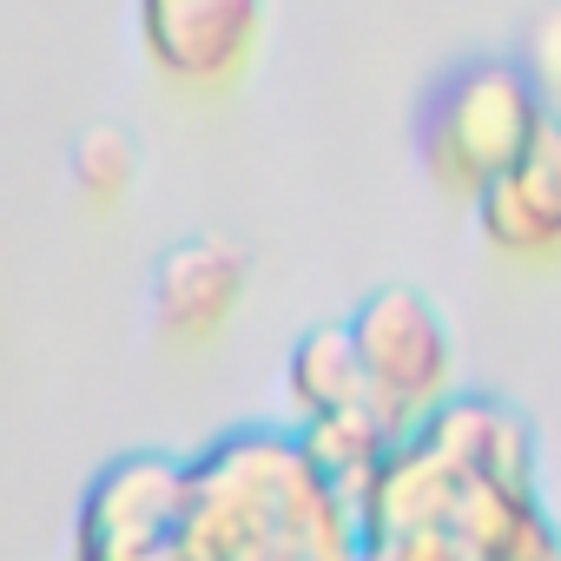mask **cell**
I'll list each match as a JSON object with an SVG mask.
<instances>
[{
	"label": "cell",
	"mask_w": 561,
	"mask_h": 561,
	"mask_svg": "<svg viewBox=\"0 0 561 561\" xmlns=\"http://www.w3.org/2000/svg\"><path fill=\"white\" fill-rule=\"evenodd\" d=\"M541 139H548L541 87L522 80L515 67H469V73H456L436 93L430 126H423L430 165L449 185H476V192H489L495 179L528 165Z\"/></svg>",
	"instance_id": "cell-1"
},
{
	"label": "cell",
	"mask_w": 561,
	"mask_h": 561,
	"mask_svg": "<svg viewBox=\"0 0 561 561\" xmlns=\"http://www.w3.org/2000/svg\"><path fill=\"white\" fill-rule=\"evenodd\" d=\"M351 344L364 364V383L383 403H430L449 383V331L436 318V305L410 285L370 291L351 318Z\"/></svg>",
	"instance_id": "cell-2"
},
{
	"label": "cell",
	"mask_w": 561,
	"mask_h": 561,
	"mask_svg": "<svg viewBox=\"0 0 561 561\" xmlns=\"http://www.w3.org/2000/svg\"><path fill=\"white\" fill-rule=\"evenodd\" d=\"M264 34V0H139V47L179 87H225Z\"/></svg>",
	"instance_id": "cell-3"
},
{
	"label": "cell",
	"mask_w": 561,
	"mask_h": 561,
	"mask_svg": "<svg viewBox=\"0 0 561 561\" xmlns=\"http://www.w3.org/2000/svg\"><path fill=\"white\" fill-rule=\"evenodd\" d=\"M251 285V257L225 238H185L152 271V324L179 344H205L231 324Z\"/></svg>",
	"instance_id": "cell-4"
},
{
	"label": "cell",
	"mask_w": 561,
	"mask_h": 561,
	"mask_svg": "<svg viewBox=\"0 0 561 561\" xmlns=\"http://www.w3.org/2000/svg\"><path fill=\"white\" fill-rule=\"evenodd\" d=\"M482 225L502 251L561 244V139H541L528 165H515L482 192Z\"/></svg>",
	"instance_id": "cell-5"
},
{
	"label": "cell",
	"mask_w": 561,
	"mask_h": 561,
	"mask_svg": "<svg viewBox=\"0 0 561 561\" xmlns=\"http://www.w3.org/2000/svg\"><path fill=\"white\" fill-rule=\"evenodd\" d=\"M364 390H370V383H364L351 324H344V331H311V337L291 351V397H298L311 416H344Z\"/></svg>",
	"instance_id": "cell-6"
},
{
	"label": "cell",
	"mask_w": 561,
	"mask_h": 561,
	"mask_svg": "<svg viewBox=\"0 0 561 561\" xmlns=\"http://www.w3.org/2000/svg\"><path fill=\"white\" fill-rule=\"evenodd\" d=\"M139 179V146L119 133V126H93L73 139V185L93 198V205H119Z\"/></svg>",
	"instance_id": "cell-7"
},
{
	"label": "cell",
	"mask_w": 561,
	"mask_h": 561,
	"mask_svg": "<svg viewBox=\"0 0 561 561\" xmlns=\"http://www.w3.org/2000/svg\"><path fill=\"white\" fill-rule=\"evenodd\" d=\"M535 87L561 93V14H548L535 27Z\"/></svg>",
	"instance_id": "cell-8"
}]
</instances>
